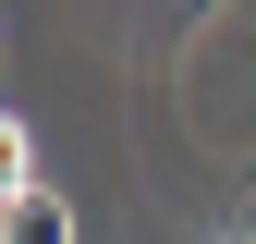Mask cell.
<instances>
[{
    "label": "cell",
    "instance_id": "6da1fadb",
    "mask_svg": "<svg viewBox=\"0 0 256 244\" xmlns=\"http://www.w3.org/2000/svg\"><path fill=\"white\" fill-rule=\"evenodd\" d=\"M0 244H74V208H61L49 183H24V196L0 208Z\"/></svg>",
    "mask_w": 256,
    "mask_h": 244
},
{
    "label": "cell",
    "instance_id": "7a4b0ae2",
    "mask_svg": "<svg viewBox=\"0 0 256 244\" xmlns=\"http://www.w3.org/2000/svg\"><path fill=\"white\" fill-rule=\"evenodd\" d=\"M24 183H37V159H24V134H12V122H0V208H12Z\"/></svg>",
    "mask_w": 256,
    "mask_h": 244
}]
</instances>
